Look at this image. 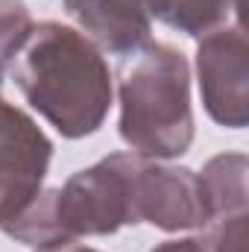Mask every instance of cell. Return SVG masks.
I'll use <instances>...</instances> for the list:
<instances>
[{
    "instance_id": "1",
    "label": "cell",
    "mask_w": 249,
    "mask_h": 252,
    "mask_svg": "<svg viewBox=\"0 0 249 252\" xmlns=\"http://www.w3.org/2000/svg\"><path fill=\"white\" fill-rule=\"evenodd\" d=\"M9 73L30 103L62 138L76 141L106 124L115 82L103 50L76 27L41 21L9 62Z\"/></svg>"
},
{
    "instance_id": "2",
    "label": "cell",
    "mask_w": 249,
    "mask_h": 252,
    "mask_svg": "<svg viewBox=\"0 0 249 252\" xmlns=\"http://www.w3.org/2000/svg\"><path fill=\"white\" fill-rule=\"evenodd\" d=\"M135 161L138 153H109L97 164L70 173L59 188H41L0 232L30 250H47L138 226Z\"/></svg>"
},
{
    "instance_id": "3",
    "label": "cell",
    "mask_w": 249,
    "mask_h": 252,
    "mask_svg": "<svg viewBox=\"0 0 249 252\" xmlns=\"http://www.w3.org/2000/svg\"><path fill=\"white\" fill-rule=\"evenodd\" d=\"M118 106V135L132 153L156 161L185 156L196 135L185 53L164 41H147L124 56Z\"/></svg>"
},
{
    "instance_id": "4",
    "label": "cell",
    "mask_w": 249,
    "mask_h": 252,
    "mask_svg": "<svg viewBox=\"0 0 249 252\" xmlns=\"http://www.w3.org/2000/svg\"><path fill=\"white\" fill-rule=\"evenodd\" d=\"M196 82L205 115L217 126L249 124V41L244 21H232L196 44Z\"/></svg>"
},
{
    "instance_id": "5",
    "label": "cell",
    "mask_w": 249,
    "mask_h": 252,
    "mask_svg": "<svg viewBox=\"0 0 249 252\" xmlns=\"http://www.w3.org/2000/svg\"><path fill=\"white\" fill-rule=\"evenodd\" d=\"M53 141L24 109L0 100V226L18 217L44 188Z\"/></svg>"
},
{
    "instance_id": "6",
    "label": "cell",
    "mask_w": 249,
    "mask_h": 252,
    "mask_svg": "<svg viewBox=\"0 0 249 252\" xmlns=\"http://www.w3.org/2000/svg\"><path fill=\"white\" fill-rule=\"evenodd\" d=\"M135 217L161 232L202 229L208 214L196 170L138 156L135 161Z\"/></svg>"
},
{
    "instance_id": "7",
    "label": "cell",
    "mask_w": 249,
    "mask_h": 252,
    "mask_svg": "<svg viewBox=\"0 0 249 252\" xmlns=\"http://www.w3.org/2000/svg\"><path fill=\"white\" fill-rule=\"evenodd\" d=\"M79 30L115 56H129L150 41L153 15L147 0H62Z\"/></svg>"
},
{
    "instance_id": "8",
    "label": "cell",
    "mask_w": 249,
    "mask_h": 252,
    "mask_svg": "<svg viewBox=\"0 0 249 252\" xmlns=\"http://www.w3.org/2000/svg\"><path fill=\"white\" fill-rule=\"evenodd\" d=\"M199 193L205 202V214L220 217V214H235L247 211L249 205V158L247 153H220L202 164L196 173ZM205 220V223H208Z\"/></svg>"
},
{
    "instance_id": "9",
    "label": "cell",
    "mask_w": 249,
    "mask_h": 252,
    "mask_svg": "<svg viewBox=\"0 0 249 252\" xmlns=\"http://www.w3.org/2000/svg\"><path fill=\"white\" fill-rule=\"evenodd\" d=\"M150 15L164 27L202 38L232 21H244V0H147Z\"/></svg>"
},
{
    "instance_id": "10",
    "label": "cell",
    "mask_w": 249,
    "mask_h": 252,
    "mask_svg": "<svg viewBox=\"0 0 249 252\" xmlns=\"http://www.w3.org/2000/svg\"><path fill=\"white\" fill-rule=\"evenodd\" d=\"M247 220L249 211L211 217L199 229V247L205 252H247Z\"/></svg>"
},
{
    "instance_id": "11",
    "label": "cell",
    "mask_w": 249,
    "mask_h": 252,
    "mask_svg": "<svg viewBox=\"0 0 249 252\" xmlns=\"http://www.w3.org/2000/svg\"><path fill=\"white\" fill-rule=\"evenodd\" d=\"M35 21L21 0H0V62H12L30 38Z\"/></svg>"
},
{
    "instance_id": "12",
    "label": "cell",
    "mask_w": 249,
    "mask_h": 252,
    "mask_svg": "<svg viewBox=\"0 0 249 252\" xmlns=\"http://www.w3.org/2000/svg\"><path fill=\"white\" fill-rule=\"evenodd\" d=\"M153 252H205L199 247L196 238H176V241H164L158 247H153Z\"/></svg>"
},
{
    "instance_id": "13",
    "label": "cell",
    "mask_w": 249,
    "mask_h": 252,
    "mask_svg": "<svg viewBox=\"0 0 249 252\" xmlns=\"http://www.w3.org/2000/svg\"><path fill=\"white\" fill-rule=\"evenodd\" d=\"M32 252H103V250H94V247H85V244L73 241V244H62V247H47V250H32Z\"/></svg>"
},
{
    "instance_id": "14",
    "label": "cell",
    "mask_w": 249,
    "mask_h": 252,
    "mask_svg": "<svg viewBox=\"0 0 249 252\" xmlns=\"http://www.w3.org/2000/svg\"><path fill=\"white\" fill-rule=\"evenodd\" d=\"M3 76H6V62H0V88H3Z\"/></svg>"
}]
</instances>
